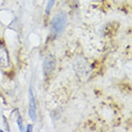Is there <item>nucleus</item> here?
Masks as SVG:
<instances>
[{
  "mask_svg": "<svg viewBox=\"0 0 132 132\" xmlns=\"http://www.w3.org/2000/svg\"><path fill=\"white\" fill-rule=\"evenodd\" d=\"M67 15L64 13H58L57 15L54 16L51 21V26L53 30L56 33H61L64 30L65 27L67 26Z\"/></svg>",
  "mask_w": 132,
  "mask_h": 132,
  "instance_id": "nucleus-1",
  "label": "nucleus"
},
{
  "mask_svg": "<svg viewBox=\"0 0 132 132\" xmlns=\"http://www.w3.org/2000/svg\"><path fill=\"white\" fill-rule=\"evenodd\" d=\"M28 95H29V107H28V114L30 116V119L32 121L36 120V102L35 98L32 88L30 87L28 91Z\"/></svg>",
  "mask_w": 132,
  "mask_h": 132,
  "instance_id": "nucleus-2",
  "label": "nucleus"
},
{
  "mask_svg": "<svg viewBox=\"0 0 132 132\" xmlns=\"http://www.w3.org/2000/svg\"><path fill=\"white\" fill-rule=\"evenodd\" d=\"M55 67V59L51 56L47 57L44 62V71L46 75L50 74L54 70Z\"/></svg>",
  "mask_w": 132,
  "mask_h": 132,
  "instance_id": "nucleus-3",
  "label": "nucleus"
},
{
  "mask_svg": "<svg viewBox=\"0 0 132 132\" xmlns=\"http://www.w3.org/2000/svg\"><path fill=\"white\" fill-rule=\"evenodd\" d=\"M55 2V0H48L47 6H46V13L47 15H48L49 13H50L52 7L53 6V5H54Z\"/></svg>",
  "mask_w": 132,
  "mask_h": 132,
  "instance_id": "nucleus-4",
  "label": "nucleus"
},
{
  "mask_svg": "<svg viewBox=\"0 0 132 132\" xmlns=\"http://www.w3.org/2000/svg\"><path fill=\"white\" fill-rule=\"evenodd\" d=\"M18 125L21 131H24V126H23V120H22L21 116H19L18 118Z\"/></svg>",
  "mask_w": 132,
  "mask_h": 132,
  "instance_id": "nucleus-5",
  "label": "nucleus"
},
{
  "mask_svg": "<svg viewBox=\"0 0 132 132\" xmlns=\"http://www.w3.org/2000/svg\"><path fill=\"white\" fill-rule=\"evenodd\" d=\"M32 131V125H28V127H27V130L26 131L27 132H31Z\"/></svg>",
  "mask_w": 132,
  "mask_h": 132,
  "instance_id": "nucleus-6",
  "label": "nucleus"
}]
</instances>
